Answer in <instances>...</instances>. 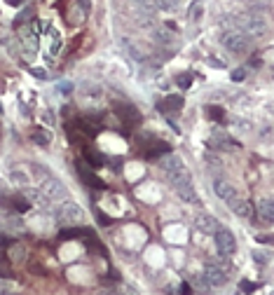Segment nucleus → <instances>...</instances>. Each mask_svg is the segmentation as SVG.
I'll list each match as a JSON object with an SVG mask.
<instances>
[{
    "mask_svg": "<svg viewBox=\"0 0 274 295\" xmlns=\"http://www.w3.org/2000/svg\"><path fill=\"white\" fill-rule=\"evenodd\" d=\"M230 24L234 26V31H241L248 38H258V35H262L267 31V24L258 14H237V17L230 19Z\"/></svg>",
    "mask_w": 274,
    "mask_h": 295,
    "instance_id": "1",
    "label": "nucleus"
},
{
    "mask_svg": "<svg viewBox=\"0 0 274 295\" xmlns=\"http://www.w3.org/2000/svg\"><path fill=\"white\" fill-rule=\"evenodd\" d=\"M220 42H223V47L234 54H244L251 49V38L246 33H241V31H227V33H223Z\"/></svg>",
    "mask_w": 274,
    "mask_h": 295,
    "instance_id": "2",
    "label": "nucleus"
},
{
    "mask_svg": "<svg viewBox=\"0 0 274 295\" xmlns=\"http://www.w3.org/2000/svg\"><path fill=\"white\" fill-rule=\"evenodd\" d=\"M202 281H204L209 288H220V286H225V281H227V272L216 267L213 262H206L204 269H202Z\"/></svg>",
    "mask_w": 274,
    "mask_h": 295,
    "instance_id": "3",
    "label": "nucleus"
},
{
    "mask_svg": "<svg viewBox=\"0 0 274 295\" xmlns=\"http://www.w3.org/2000/svg\"><path fill=\"white\" fill-rule=\"evenodd\" d=\"M213 239H216V248H218V255H225V258H230V255L237 251V242H234V235L230 232V230L218 228V232L213 235Z\"/></svg>",
    "mask_w": 274,
    "mask_h": 295,
    "instance_id": "4",
    "label": "nucleus"
},
{
    "mask_svg": "<svg viewBox=\"0 0 274 295\" xmlns=\"http://www.w3.org/2000/svg\"><path fill=\"white\" fill-rule=\"evenodd\" d=\"M54 215L63 223H80L84 218L82 208H80V204H75V201H63V204H59Z\"/></svg>",
    "mask_w": 274,
    "mask_h": 295,
    "instance_id": "5",
    "label": "nucleus"
},
{
    "mask_svg": "<svg viewBox=\"0 0 274 295\" xmlns=\"http://www.w3.org/2000/svg\"><path fill=\"white\" fill-rule=\"evenodd\" d=\"M42 195L47 197L49 201H61L66 199V195H68V190H66V185H63L61 181H56V178H45L40 185Z\"/></svg>",
    "mask_w": 274,
    "mask_h": 295,
    "instance_id": "6",
    "label": "nucleus"
},
{
    "mask_svg": "<svg viewBox=\"0 0 274 295\" xmlns=\"http://www.w3.org/2000/svg\"><path fill=\"white\" fill-rule=\"evenodd\" d=\"M213 192L225 201V204H232V201L239 197V195H237V190H234L230 183H225V181H216V183H213Z\"/></svg>",
    "mask_w": 274,
    "mask_h": 295,
    "instance_id": "7",
    "label": "nucleus"
},
{
    "mask_svg": "<svg viewBox=\"0 0 274 295\" xmlns=\"http://www.w3.org/2000/svg\"><path fill=\"white\" fill-rule=\"evenodd\" d=\"M195 225H197V230L204 232V235H216V232H218V223H216V218L209 213H199L197 218H195Z\"/></svg>",
    "mask_w": 274,
    "mask_h": 295,
    "instance_id": "8",
    "label": "nucleus"
},
{
    "mask_svg": "<svg viewBox=\"0 0 274 295\" xmlns=\"http://www.w3.org/2000/svg\"><path fill=\"white\" fill-rule=\"evenodd\" d=\"M258 218L265 223H274V199H260L258 201Z\"/></svg>",
    "mask_w": 274,
    "mask_h": 295,
    "instance_id": "9",
    "label": "nucleus"
},
{
    "mask_svg": "<svg viewBox=\"0 0 274 295\" xmlns=\"http://www.w3.org/2000/svg\"><path fill=\"white\" fill-rule=\"evenodd\" d=\"M176 192H178V197L183 201H188V204H199V197H197V192H195V188H192L190 183L178 185V188H176Z\"/></svg>",
    "mask_w": 274,
    "mask_h": 295,
    "instance_id": "10",
    "label": "nucleus"
},
{
    "mask_svg": "<svg viewBox=\"0 0 274 295\" xmlns=\"http://www.w3.org/2000/svg\"><path fill=\"white\" fill-rule=\"evenodd\" d=\"M166 178H169V183H171L173 188H178V185H183V183H190V174L183 169H176V171H169L166 174Z\"/></svg>",
    "mask_w": 274,
    "mask_h": 295,
    "instance_id": "11",
    "label": "nucleus"
},
{
    "mask_svg": "<svg viewBox=\"0 0 274 295\" xmlns=\"http://www.w3.org/2000/svg\"><path fill=\"white\" fill-rule=\"evenodd\" d=\"M230 208H232L237 215H241V218H248V215H251V206H248V201L241 199V197H237V199L230 204Z\"/></svg>",
    "mask_w": 274,
    "mask_h": 295,
    "instance_id": "12",
    "label": "nucleus"
},
{
    "mask_svg": "<svg viewBox=\"0 0 274 295\" xmlns=\"http://www.w3.org/2000/svg\"><path fill=\"white\" fill-rule=\"evenodd\" d=\"M159 164H162V169H164V174L176 171V169H183V162H180V157H176V155H166Z\"/></svg>",
    "mask_w": 274,
    "mask_h": 295,
    "instance_id": "13",
    "label": "nucleus"
},
{
    "mask_svg": "<svg viewBox=\"0 0 274 295\" xmlns=\"http://www.w3.org/2000/svg\"><path fill=\"white\" fill-rule=\"evenodd\" d=\"M24 195H26V199L28 201H33V204H38V206H45L47 204V197L42 195V190H33V188H26L24 190Z\"/></svg>",
    "mask_w": 274,
    "mask_h": 295,
    "instance_id": "14",
    "label": "nucleus"
},
{
    "mask_svg": "<svg viewBox=\"0 0 274 295\" xmlns=\"http://www.w3.org/2000/svg\"><path fill=\"white\" fill-rule=\"evenodd\" d=\"M21 40H24V47H26L28 54L38 52V38H35L33 31H31V33H24V35H21Z\"/></svg>",
    "mask_w": 274,
    "mask_h": 295,
    "instance_id": "15",
    "label": "nucleus"
},
{
    "mask_svg": "<svg viewBox=\"0 0 274 295\" xmlns=\"http://www.w3.org/2000/svg\"><path fill=\"white\" fill-rule=\"evenodd\" d=\"M178 7V0H155V10H162V12H173Z\"/></svg>",
    "mask_w": 274,
    "mask_h": 295,
    "instance_id": "16",
    "label": "nucleus"
},
{
    "mask_svg": "<svg viewBox=\"0 0 274 295\" xmlns=\"http://www.w3.org/2000/svg\"><path fill=\"white\" fill-rule=\"evenodd\" d=\"M33 141L38 143V145L47 148V145H49V134H47V131H45V129H35V134H33Z\"/></svg>",
    "mask_w": 274,
    "mask_h": 295,
    "instance_id": "17",
    "label": "nucleus"
},
{
    "mask_svg": "<svg viewBox=\"0 0 274 295\" xmlns=\"http://www.w3.org/2000/svg\"><path fill=\"white\" fill-rule=\"evenodd\" d=\"M204 10V0H195L190 7V19H199V12Z\"/></svg>",
    "mask_w": 274,
    "mask_h": 295,
    "instance_id": "18",
    "label": "nucleus"
},
{
    "mask_svg": "<svg viewBox=\"0 0 274 295\" xmlns=\"http://www.w3.org/2000/svg\"><path fill=\"white\" fill-rule=\"evenodd\" d=\"M213 265H216V267H220L223 272H227V274H230V269H232V265H230V260H227L225 255H220L218 260H213Z\"/></svg>",
    "mask_w": 274,
    "mask_h": 295,
    "instance_id": "19",
    "label": "nucleus"
},
{
    "mask_svg": "<svg viewBox=\"0 0 274 295\" xmlns=\"http://www.w3.org/2000/svg\"><path fill=\"white\" fill-rule=\"evenodd\" d=\"M246 75H248L246 68H234L232 70V82H244L246 80Z\"/></svg>",
    "mask_w": 274,
    "mask_h": 295,
    "instance_id": "20",
    "label": "nucleus"
},
{
    "mask_svg": "<svg viewBox=\"0 0 274 295\" xmlns=\"http://www.w3.org/2000/svg\"><path fill=\"white\" fill-rule=\"evenodd\" d=\"M31 73H33V78H38V80H47V78H49L45 68H33Z\"/></svg>",
    "mask_w": 274,
    "mask_h": 295,
    "instance_id": "21",
    "label": "nucleus"
},
{
    "mask_svg": "<svg viewBox=\"0 0 274 295\" xmlns=\"http://www.w3.org/2000/svg\"><path fill=\"white\" fill-rule=\"evenodd\" d=\"M45 28H47V26H45V24H42V21H33V24H31V31H33L35 35H38V33H42V31H45Z\"/></svg>",
    "mask_w": 274,
    "mask_h": 295,
    "instance_id": "22",
    "label": "nucleus"
},
{
    "mask_svg": "<svg viewBox=\"0 0 274 295\" xmlns=\"http://www.w3.org/2000/svg\"><path fill=\"white\" fill-rule=\"evenodd\" d=\"M155 38H157V42H169V40H171V35L164 33V31H157V33H155Z\"/></svg>",
    "mask_w": 274,
    "mask_h": 295,
    "instance_id": "23",
    "label": "nucleus"
},
{
    "mask_svg": "<svg viewBox=\"0 0 274 295\" xmlns=\"http://www.w3.org/2000/svg\"><path fill=\"white\" fill-rule=\"evenodd\" d=\"M190 82H192L190 78H178V87L180 89H188V87H190Z\"/></svg>",
    "mask_w": 274,
    "mask_h": 295,
    "instance_id": "24",
    "label": "nucleus"
},
{
    "mask_svg": "<svg viewBox=\"0 0 274 295\" xmlns=\"http://www.w3.org/2000/svg\"><path fill=\"white\" fill-rule=\"evenodd\" d=\"M209 63H211V66H220V68H225V61H218V59H209Z\"/></svg>",
    "mask_w": 274,
    "mask_h": 295,
    "instance_id": "25",
    "label": "nucleus"
},
{
    "mask_svg": "<svg viewBox=\"0 0 274 295\" xmlns=\"http://www.w3.org/2000/svg\"><path fill=\"white\" fill-rule=\"evenodd\" d=\"M80 5H82L84 10H89V0H80Z\"/></svg>",
    "mask_w": 274,
    "mask_h": 295,
    "instance_id": "26",
    "label": "nucleus"
},
{
    "mask_svg": "<svg viewBox=\"0 0 274 295\" xmlns=\"http://www.w3.org/2000/svg\"><path fill=\"white\" fill-rule=\"evenodd\" d=\"M10 5H21V0H7Z\"/></svg>",
    "mask_w": 274,
    "mask_h": 295,
    "instance_id": "27",
    "label": "nucleus"
}]
</instances>
